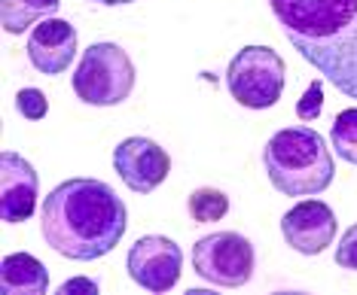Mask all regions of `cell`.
I'll list each match as a JSON object with an SVG mask.
<instances>
[{
  "label": "cell",
  "instance_id": "cell-17",
  "mask_svg": "<svg viewBox=\"0 0 357 295\" xmlns=\"http://www.w3.org/2000/svg\"><path fill=\"white\" fill-rule=\"evenodd\" d=\"M321 110H324V79H314V83L305 88V95L299 97L296 116L303 122H314L321 116Z\"/></svg>",
  "mask_w": 357,
  "mask_h": 295
},
{
  "label": "cell",
  "instance_id": "cell-13",
  "mask_svg": "<svg viewBox=\"0 0 357 295\" xmlns=\"http://www.w3.org/2000/svg\"><path fill=\"white\" fill-rule=\"evenodd\" d=\"M61 0H0V15H3L6 34H22L34 28L37 22L52 19L59 13Z\"/></svg>",
  "mask_w": 357,
  "mask_h": 295
},
{
  "label": "cell",
  "instance_id": "cell-16",
  "mask_svg": "<svg viewBox=\"0 0 357 295\" xmlns=\"http://www.w3.org/2000/svg\"><path fill=\"white\" fill-rule=\"evenodd\" d=\"M15 110H19L25 119L37 122L50 113V101H46V95L40 92V88H22V92L15 95Z\"/></svg>",
  "mask_w": 357,
  "mask_h": 295
},
{
  "label": "cell",
  "instance_id": "cell-10",
  "mask_svg": "<svg viewBox=\"0 0 357 295\" xmlns=\"http://www.w3.org/2000/svg\"><path fill=\"white\" fill-rule=\"evenodd\" d=\"M40 198V180L19 152H0V219L6 225L28 223Z\"/></svg>",
  "mask_w": 357,
  "mask_h": 295
},
{
  "label": "cell",
  "instance_id": "cell-6",
  "mask_svg": "<svg viewBox=\"0 0 357 295\" xmlns=\"http://www.w3.org/2000/svg\"><path fill=\"white\" fill-rule=\"evenodd\" d=\"M254 244L238 232H214L192 244V271L223 289L245 286L254 277Z\"/></svg>",
  "mask_w": 357,
  "mask_h": 295
},
{
  "label": "cell",
  "instance_id": "cell-5",
  "mask_svg": "<svg viewBox=\"0 0 357 295\" xmlns=\"http://www.w3.org/2000/svg\"><path fill=\"white\" fill-rule=\"evenodd\" d=\"M284 58L269 46H245L226 67V88L248 110H269L284 92Z\"/></svg>",
  "mask_w": 357,
  "mask_h": 295
},
{
  "label": "cell",
  "instance_id": "cell-19",
  "mask_svg": "<svg viewBox=\"0 0 357 295\" xmlns=\"http://www.w3.org/2000/svg\"><path fill=\"white\" fill-rule=\"evenodd\" d=\"M79 289L98 292V280H68V283L59 286V295H70V292H79Z\"/></svg>",
  "mask_w": 357,
  "mask_h": 295
},
{
  "label": "cell",
  "instance_id": "cell-9",
  "mask_svg": "<svg viewBox=\"0 0 357 295\" xmlns=\"http://www.w3.org/2000/svg\"><path fill=\"white\" fill-rule=\"evenodd\" d=\"M281 234L290 250L318 256L336 237V213L324 201H299L281 216Z\"/></svg>",
  "mask_w": 357,
  "mask_h": 295
},
{
  "label": "cell",
  "instance_id": "cell-11",
  "mask_svg": "<svg viewBox=\"0 0 357 295\" xmlns=\"http://www.w3.org/2000/svg\"><path fill=\"white\" fill-rule=\"evenodd\" d=\"M77 58V28L64 19H43L28 34V61L46 77H59Z\"/></svg>",
  "mask_w": 357,
  "mask_h": 295
},
{
  "label": "cell",
  "instance_id": "cell-18",
  "mask_svg": "<svg viewBox=\"0 0 357 295\" xmlns=\"http://www.w3.org/2000/svg\"><path fill=\"white\" fill-rule=\"evenodd\" d=\"M336 265H339V268H345V271H357V223L348 228L342 237H339Z\"/></svg>",
  "mask_w": 357,
  "mask_h": 295
},
{
  "label": "cell",
  "instance_id": "cell-14",
  "mask_svg": "<svg viewBox=\"0 0 357 295\" xmlns=\"http://www.w3.org/2000/svg\"><path fill=\"white\" fill-rule=\"evenodd\" d=\"M186 210H190V216L202 225L217 223V219H223L226 213H229V195L214 189V186H202V189H196L190 195Z\"/></svg>",
  "mask_w": 357,
  "mask_h": 295
},
{
  "label": "cell",
  "instance_id": "cell-20",
  "mask_svg": "<svg viewBox=\"0 0 357 295\" xmlns=\"http://www.w3.org/2000/svg\"><path fill=\"white\" fill-rule=\"evenodd\" d=\"M92 3H101V6H126V3H135V0H92Z\"/></svg>",
  "mask_w": 357,
  "mask_h": 295
},
{
  "label": "cell",
  "instance_id": "cell-12",
  "mask_svg": "<svg viewBox=\"0 0 357 295\" xmlns=\"http://www.w3.org/2000/svg\"><path fill=\"white\" fill-rule=\"evenodd\" d=\"M0 289L3 295H43L50 289V271L31 253H10L0 265Z\"/></svg>",
  "mask_w": 357,
  "mask_h": 295
},
{
  "label": "cell",
  "instance_id": "cell-8",
  "mask_svg": "<svg viewBox=\"0 0 357 295\" xmlns=\"http://www.w3.org/2000/svg\"><path fill=\"white\" fill-rule=\"evenodd\" d=\"M113 170L119 180L137 195H147L159 189L172 174V159L150 137H126L123 143L113 150Z\"/></svg>",
  "mask_w": 357,
  "mask_h": 295
},
{
  "label": "cell",
  "instance_id": "cell-4",
  "mask_svg": "<svg viewBox=\"0 0 357 295\" xmlns=\"http://www.w3.org/2000/svg\"><path fill=\"white\" fill-rule=\"evenodd\" d=\"M77 97L92 106H116L128 101L135 88V64L128 52L116 43H92L79 55L70 77Z\"/></svg>",
  "mask_w": 357,
  "mask_h": 295
},
{
  "label": "cell",
  "instance_id": "cell-3",
  "mask_svg": "<svg viewBox=\"0 0 357 295\" xmlns=\"http://www.w3.org/2000/svg\"><path fill=\"white\" fill-rule=\"evenodd\" d=\"M263 165L269 183L290 198L321 195L336 174L327 141L305 125L275 131L263 150Z\"/></svg>",
  "mask_w": 357,
  "mask_h": 295
},
{
  "label": "cell",
  "instance_id": "cell-15",
  "mask_svg": "<svg viewBox=\"0 0 357 295\" xmlns=\"http://www.w3.org/2000/svg\"><path fill=\"white\" fill-rule=\"evenodd\" d=\"M330 143L339 159H345L348 165H357V106L336 113L330 128Z\"/></svg>",
  "mask_w": 357,
  "mask_h": 295
},
{
  "label": "cell",
  "instance_id": "cell-1",
  "mask_svg": "<svg viewBox=\"0 0 357 295\" xmlns=\"http://www.w3.org/2000/svg\"><path fill=\"white\" fill-rule=\"evenodd\" d=\"M128 228L123 198L101 180L74 177L43 198L40 232L43 241L64 259L95 262L119 247Z\"/></svg>",
  "mask_w": 357,
  "mask_h": 295
},
{
  "label": "cell",
  "instance_id": "cell-7",
  "mask_svg": "<svg viewBox=\"0 0 357 295\" xmlns=\"http://www.w3.org/2000/svg\"><path fill=\"white\" fill-rule=\"evenodd\" d=\"M126 268L128 277L147 292H168L181 280L183 250L165 234H144L128 250Z\"/></svg>",
  "mask_w": 357,
  "mask_h": 295
},
{
  "label": "cell",
  "instance_id": "cell-2",
  "mask_svg": "<svg viewBox=\"0 0 357 295\" xmlns=\"http://www.w3.org/2000/svg\"><path fill=\"white\" fill-rule=\"evenodd\" d=\"M269 6L287 43L357 101V0H269Z\"/></svg>",
  "mask_w": 357,
  "mask_h": 295
}]
</instances>
